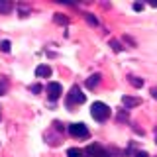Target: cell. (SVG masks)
Segmentation results:
<instances>
[{"instance_id": "6da1fadb", "label": "cell", "mask_w": 157, "mask_h": 157, "mask_svg": "<svg viewBox=\"0 0 157 157\" xmlns=\"http://www.w3.org/2000/svg\"><path fill=\"white\" fill-rule=\"evenodd\" d=\"M90 114L96 122H106L110 118V108H108L104 102H94L90 106Z\"/></svg>"}, {"instance_id": "7a4b0ae2", "label": "cell", "mask_w": 157, "mask_h": 157, "mask_svg": "<svg viewBox=\"0 0 157 157\" xmlns=\"http://www.w3.org/2000/svg\"><path fill=\"white\" fill-rule=\"evenodd\" d=\"M86 100V96L82 94V90L78 86H73L71 90H69V94H67V104L69 106H73V104H82V102Z\"/></svg>"}, {"instance_id": "3957f363", "label": "cell", "mask_w": 157, "mask_h": 157, "mask_svg": "<svg viewBox=\"0 0 157 157\" xmlns=\"http://www.w3.org/2000/svg\"><path fill=\"white\" fill-rule=\"evenodd\" d=\"M69 134L75 137H88V130L85 124H71L69 126Z\"/></svg>"}, {"instance_id": "277c9868", "label": "cell", "mask_w": 157, "mask_h": 157, "mask_svg": "<svg viewBox=\"0 0 157 157\" xmlns=\"http://www.w3.org/2000/svg\"><path fill=\"white\" fill-rule=\"evenodd\" d=\"M47 94H49L51 100H57V98L63 94V86L59 85V82H49L47 85Z\"/></svg>"}, {"instance_id": "5b68a950", "label": "cell", "mask_w": 157, "mask_h": 157, "mask_svg": "<svg viewBox=\"0 0 157 157\" xmlns=\"http://www.w3.org/2000/svg\"><path fill=\"white\" fill-rule=\"evenodd\" d=\"M122 104H124L126 108H134V106H140L141 100L136 96H122Z\"/></svg>"}, {"instance_id": "8992f818", "label": "cell", "mask_w": 157, "mask_h": 157, "mask_svg": "<svg viewBox=\"0 0 157 157\" xmlns=\"http://www.w3.org/2000/svg\"><path fill=\"white\" fill-rule=\"evenodd\" d=\"M36 77H51V67L49 65H39L36 69Z\"/></svg>"}, {"instance_id": "52a82bcc", "label": "cell", "mask_w": 157, "mask_h": 157, "mask_svg": "<svg viewBox=\"0 0 157 157\" xmlns=\"http://www.w3.org/2000/svg\"><path fill=\"white\" fill-rule=\"evenodd\" d=\"M98 82H100V75H92L86 78V88H96Z\"/></svg>"}, {"instance_id": "ba28073f", "label": "cell", "mask_w": 157, "mask_h": 157, "mask_svg": "<svg viewBox=\"0 0 157 157\" xmlns=\"http://www.w3.org/2000/svg\"><path fill=\"white\" fill-rule=\"evenodd\" d=\"M67 157H85V153H82V149L71 147V149H67Z\"/></svg>"}, {"instance_id": "9c48e42d", "label": "cell", "mask_w": 157, "mask_h": 157, "mask_svg": "<svg viewBox=\"0 0 157 157\" xmlns=\"http://www.w3.org/2000/svg\"><path fill=\"white\" fill-rule=\"evenodd\" d=\"M10 10H12V4H10L8 0H0V12H2V14H8Z\"/></svg>"}, {"instance_id": "30bf717a", "label": "cell", "mask_w": 157, "mask_h": 157, "mask_svg": "<svg viewBox=\"0 0 157 157\" xmlns=\"http://www.w3.org/2000/svg\"><path fill=\"white\" fill-rule=\"evenodd\" d=\"M130 82L136 88H141V86H144V81H141V78H137V77H130Z\"/></svg>"}, {"instance_id": "8fae6325", "label": "cell", "mask_w": 157, "mask_h": 157, "mask_svg": "<svg viewBox=\"0 0 157 157\" xmlns=\"http://www.w3.org/2000/svg\"><path fill=\"white\" fill-rule=\"evenodd\" d=\"M55 22H57V24H61V26H67V22H69V20H67L65 16H63V14H55Z\"/></svg>"}, {"instance_id": "7c38bea8", "label": "cell", "mask_w": 157, "mask_h": 157, "mask_svg": "<svg viewBox=\"0 0 157 157\" xmlns=\"http://www.w3.org/2000/svg\"><path fill=\"white\" fill-rule=\"evenodd\" d=\"M85 18H86V22L90 24V26H98V20L92 16V14H85Z\"/></svg>"}, {"instance_id": "4fadbf2b", "label": "cell", "mask_w": 157, "mask_h": 157, "mask_svg": "<svg viewBox=\"0 0 157 157\" xmlns=\"http://www.w3.org/2000/svg\"><path fill=\"white\" fill-rule=\"evenodd\" d=\"M0 49H2L4 53L10 51V41H8V39H2V41H0Z\"/></svg>"}, {"instance_id": "5bb4252c", "label": "cell", "mask_w": 157, "mask_h": 157, "mask_svg": "<svg viewBox=\"0 0 157 157\" xmlns=\"http://www.w3.org/2000/svg\"><path fill=\"white\" fill-rule=\"evenodd\" d=\"M110 47H112V49H114V51H116V53H120V51H122V49H124V47H122V45H120V43H118V41H116V39H112V41H110Z\"/></svg>"}, {"instance_id": "9a60e30c", "label": "cell", "mask_w": 157, "mask_h": 157, "mask_svg": "<svg viewBox=\"0 0 157 157\" xmlns=\"http://www.w3.org/2000/svg\"><path fill=\"white\" fill-rule=\"evenodd\" d=\"M8 92V82L6 81H0V96H4Z\"/></svg>"}, {"instance_id": "2e32d148", "label": "cell", "mask_w": 157, "mask_h": 157, "mask_svg": "<svg viewBox=\"0 0 157 157\" xmlns=\"http://www.w3.org/2000/svg\"><path fill=\"white\" fill-rule=\"evenodd\" d=\"M29 90L37 94V92H41V86H39V85H32V86H29Z\"/></svg>"}, {"instance_id": "e0dca14e", "label": "cell", "mask_w": 157, "mask_h": 157, "mask_svg": "<svg viewBox=\"0 0 157 157\" xmlns=\"http://www.w3.org/2000/svg\"><path fill=\"white\" fill-rule=\"evenodd\" d=\"M134 10H136V12H140V10H144V4H141V2H136V4H134Z\"/></svg>"}, {"instance_id": "ac0fdd59", "label": "cell", "mask_w": 157, "mask_h": 157, "mask_svg": "<svg viewBox=\"0 0 157 157\" xmlns=\"http://www.w3.org/2000/svg\"><path fill=\"white\" fill-rule=\"evenodd\" d=\"M18 10H20V14H22V18H26V14L29 12V10H28V8H24V6H22V8H18Z\"/></svg>"}, {"instance_id": "d6986e66", "label": "cell", "mask_w": 157, "mask_h": 157, "mask_svg": "<svg viewBox=\"0 0 157 157\" xmlns=\"http://www.w3.org/2000/svg\"><path fill=\"white\" fill-rule=\"evenodd\" d=\"M136 157H149L147 151H136Z\"/></svg>"}, {"instance_id": "ffe728a7", "label": "cell", "mask_w": 157, "mask_h": 157, "mask_svg": "<svg viewBox=\"0 0 157 157\" xmlns=\"http://www.w3.org/2000/svg\"><path fill=\"white\" fill-rule=\"evenodd\" d=\"M151 94H153V98L157 100V88H151Z\"/></svg>"}, {"instance_id": "44dd1931", "label": "cell", "mask_w": 157, "mask_h": 157, "mask_svg": "<svg viewBox=\"0 0 157 157\" xmlns=\"http://www.w3.org/2000/svg\"><path fill=\"white\" fill-rule=\"evenodd\" d=\"M0 118H2V116H0Z\"/></svg>"}]
</instances>
